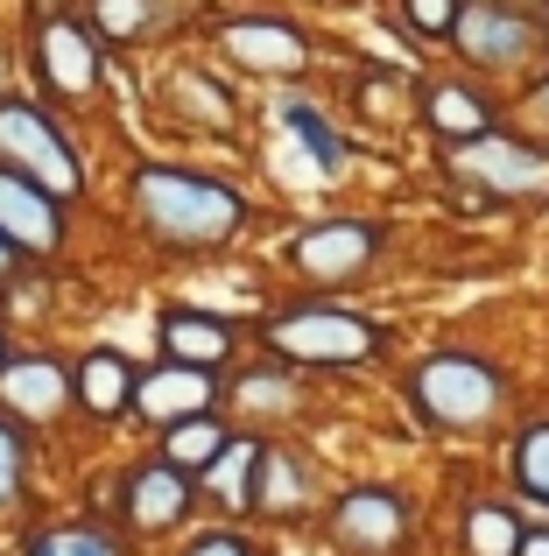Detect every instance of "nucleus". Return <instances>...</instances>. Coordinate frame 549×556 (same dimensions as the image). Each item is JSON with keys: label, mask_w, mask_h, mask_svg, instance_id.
I'll use <instances>...</instances> for the list:
<instances>
[{"label": "nucleus", "mask_w": 549, "mask_h": 556, "mask_svg": "<svg viewBox=\"0 0 549 556\" xmlns=\"http://www.w3.org/2000/svg\"><path fill=\"white\" fill-rule=\"evenodd\" d=\"M409 501L395 486H345L324 507V543L339 556H401L409 549Z\"/></svg>", "instance_id": "nucleus-10"}, {"label": "nucleus", "mask_w": 549, "mask_h": 556, "mask_svg": "<svg viewBox=\"0 0 549 556\" xmlns=\"http://www.w3.org/2000/svg\"><path fill=\"white\" fill-rule=\"evenodd\" d=\"M71 8H78V0H28V14H36V22H42V14H71Z\"/></svg>", "instance_id": "nucleus-34"}, {"label": "nucleus", "mask_w": 549, "mask_h": 556, "mask_svg": "<svg viewBox=\"0 0 549 556\" xmlns=\"http://www.w3.org/2000/svg\"><path fill=\"white\" fill-rule=\"evenodd\" d=\"M8 71H14V42L0 36V92H8Z\"/></svg>", "instance_id": "nucleus-35"}, {"label": "nucleus", "mask_w": 549, "mask_h": 556, "mask_svg": "<svg viewBox=\"0 0 549 556\" xmlns=\"http://www.w3.org/2000/svg\"><path fill=\"white\" fill-rule=\"evenodd\" d=\"M261 345L274 359H289V367H367V359H381L387 331L373 325V317L359 311H339V303L310 296V303H282V311L261 317Z\"/></svg>", "instance_id": "nucleus-3"}, {"label": "nucleus", "mask_w": 549, "mask_h": 556, "mask_svg": "<svg viewBox=\"0 0 549 556\" xmlns=\"http://www.w3.org/2000/svg\"><path fill=\"white\" fill-rule=\"evenodd\" d=\"M274 121H282L289 135L310 149L317 177H345V163H353V141L339 135V121H331L317 99H303V92H274Z\"/></svg>", "instance_id": "nucleus-22"}, {"label": "nucleus", "mask_w": 549, "mask_h": 556, "mask_svg": "<svg viewBox=\"0 0 549 556\" xmlns=\"http://www.w3.org/2000/svg\"><path fill=\"white\" fill-rule=\"evenodd\" d=\"M177 556H261V549H254L247 535H233V529H205V535H191Z\"/></svg>", "instance_id": "nucleus-30"}, {"label": "nucleus", "mask_w": 549, "mask_h": 556, "mask_svg": "<svg viewBox=\"0 0 549 556\" xmlns=\"http://www.w3.org/2000/svg\"><path fill=\"white\" fill-rule=\"evenodd\" d=\"M155 106H163L169 121H183V127H219V135L240 127V92L219 78V64H205V56H169V64L155 71Z\"/></svg>", "instance_id": "nucleus-13"}, {"label": "nucleus", "mask_w": 549, "mask_h": 556, "mask_svg": "<svg viewBox=\"0 0 549 556\" xmlns=\"http://www.w3.org/2000/svg\"><path fill=\"white\" fill-rule=\"evenodd\" d=\"M508 465H514V493H522L528 507H549V416L528 422V430H514Z\"/></svg>", "instance_id": "nucleus-27"}, {"label": "nucleus", "mask_w": 549, "mask_h": 556, "mask_svg": "<svg viewBox=\"0 0 549 556\" xmlns=\"http://www.w3.org/2000/svg\"><path fill=\"white\" fill-rule=\"evenodd\" d=\"M22 556H127V543L99 521H50V529H28Z\"/></svg>", "instance_id": "nucleus-26"}, {"label": "nucleus", "mask_w": 549, "mask_h": 556, "mask_svg": "<svg viewBox=\"0 0 549 556\" xmlns=\"http://www.w3.org/2000/svg\"><path fill=\"white\" fill-rule=\"evenodd\" d=\"M205 408H219V380H212V367L163 359V367L135 374V416L149 422V430H169V422L205 416Z\"/></svg>", "instance_id": "nucleus-15"}, {"label": "nucleus", "mask_w": 549, "mask_h": 556, "mask_svg": "<svg viewBox=\"0 0 549 556\" xmlns=\"http://www.w3.org/2000/svg\"><path fill=\"white\" fill-rule=\"evenodd\" d=\"M191 501H197L191 472H183V465H169L163 451H155V458H141V465H127V472L113 479V521H120V529H135V535L183 529V521H191Z\"/></svg>", "instance_id": "nucleus-11"}, {"label": "nucleus", "mask_w": 549, "mask_h": 556, "mask_svg": "<svg viewBox=\"0 0 549 556\" xmlns=\"http://www.w3.org/2000/svg\"><path fill=\"white\" fill-rule=\"evenodd\" d=\"M205 42H212V56H219V64L247 71V78H274V85L303 78V71L317 64L310 36H303L289 14H274V8H233V14H212V22H205Z\"/></svg>", "instance_id": "nucleus-5"}, {"label": "nucleus", "mask_w": 549, "mask_h": 556, "mask_svg": "<svg viewBox=\"0 0 549 556\" xmlns=\"http://www.w3.org/2000/svg\"><path fill=\"white\" fill-rule=\"evenodd\" d=\"M444 169L458 184L486 190V198H549V141L508 135V127H494L480 141H451Z\"/></svg>", "instance_id": "nucleus-8"}, {"label": "nucleus", "mask_w": 549, "mask_h": 556, "mask_svg": "<svg viewBox=\"0 0 549 556\" xmlns=\"http://www.w3.org/2000/svg\"><path fill=\"white\" fill-rule=\"evenodd\" d=\"M78 14L92 22V36L106 50H141V42H163L177 28H191L197 0H78Z\"/></svg>", "instance_id": "nucleus-16"}, {"label": "nucleus", "mask_w": 549, "mask_h": 556, "mask_svg": "<svg viewBox=\"0 0 549 556\" xmlns=\"http://www.w3.org/2000/svg\"><path fill=\"white\" fill-rule=\"evenodd\" d=\"M22 507H28V437L0 408V521H14Z\"/></svg>", "instance_id": "nucleus-28"}, {"label": "nucleus", "mask_w": 549, "mask_h": 556, "mask_svg": "<svg viewBox=\"0 0 549 556\" xmlns=\"http://www.w3.org/2000/svg\"><path fill=\"white\" fill-rule=\"evenodd\" d=\"M451 50H458V64L480 71V78H522L542 56V22L522 0H465V8H458V28H451Z\"/></svg>", "instance_id": "nucleus-6"}, {"label": "nucleus", "mask_w": 549, "mask_h": 556, "mask_svg": "<svg viewBox=\"0 0 549 556\" xmlns=\"http://www.w3.org/2000/svg\"><path fill=\"white\" fill-rule=\"evenodd\" d=\"M423 127L444 149H451V141H480V135L500 127V99H486L480 85H465V78H437V85H423Z\"/></svg>", "instance_id": "nucleus-18"}, {"label": "nucleus", "mask_w": 549, "mask_h": 556, "mask_svg": "<svg viewBox=\"0 0 549 556\" xmlns=\"http://www.w3.org/2000/svg\"><path fill=\"white\" fill-rule=\"evenodd\" d=\"M127 212L163 254H212L247 232V198L191 163H141L127 177Z\"/></svg>", "instance_id": "nucleus-1"}, {"label": "nucleus", "mask_w": 549, "mask_h": 556, "mask_svg": "<svg viewBox=\"0 0 549 556\" xmlns=\"http://www.w3.org/2000/svg\"><path fill=\"white\" fill-rule=\"evenodd\" d=\"M71 394H78V416L120 422V416H135V367H127L113 345H92V353L71 367Z\"/></svg>", "instance_id": "nucleus-20"}, {"label": "nucleus", "mask_w": 549, "mask_h": 556, "mask_svg": "<svg viewBox=\"0 0 549 556\" xmlns=\"http://www.w3.org/2000/svg\"><path fill=\"white\" fill-rule=\"evenodd\" d=\"M536 22H542V50H549V0H542V8H536Z\"/></svg>", "instance_id": "nucleus-36"}, {"label": "nucleus", "mask_w": 549, "mask_h": 556, "mask_svg": "<svg viewBox=\"0 0 549 556\" xmlns=\"http://www.w3.org/2000/svg\"><path fill=\"white\" fill-rule=\"evenodd\" d=\"M289 275L310 289H353L373 275V261H381V226L373 218H310V226L296 232V240L282 247Z\"/></svg>", "instance_id": "nucleus-9"}, {"label": "nucleus", "mask_w": 549, "mask_h": 556, "mask_svg": "<svg viewBox=\"0 0 549 556\" xmlns=\"http://www.w3.org/2000/svg\"><path fill=\"white\" fill-rule=\"evenodd\" d=\"M310 465H303L296 444H261V465H254V515L274 521H303L310 515Z\"/></svg>", "instance_id": "nucleus-21"}, {"label": "nucleus", "mask_w": 549, "mask_h": 556, "mask_svg": "<svg viewBox=\"0 0 549 556\" xmlns=\"http://www.w3.org/2000/svg\"><path fill=\"white\" fill-rule=\"evenodd\" d=\"M508 374L480 353H430L423 367L409 374V408L444 437H472V430H494L508 416Z\"/></svg>", "instance_id": "nucleus-2"}, {"label": "nucleus", "mask_w": 549, "mask_h": 556, "mask_svg": "<svg viewBox=\"0 0 549 556\" xmlns=\"http://www.w3.org/2000/svg\"><path fill=\"white\" fill-rule=\"evenodd\" d=\"M226 437H233L226 408H205V416H183V422H169V430H163V458L183 465V472L197 479V472H205V465L226 451Z\"/></svg>", "instance_id": "nucleus-25"}, {"label": "nucleus", "mask_w": 549, "mask_h": 556, "mask_svg": "<svg viewBox=\"0 0 549 556\" xmlns=\"http://www.w3.org/2000/svg\"><path fill=\"white\" fill-rule=\"evenodd\" d=\"M0 232H8L28 261H56L71 247V212H64L56 190H42L36 177L0 163Z\"/></svg>", "instance_id": "nucleus-14"}, {"label": "nucleus", "mask_w": 549, "mask_h": 556, "mask_svg": "<svg viewBox=\"0 0 549 556\" xmlns=\"http://www.w3.org/2000/svg\"><path fill=\"white\" fill-rule=\"evenodd\" d=\"M219 408L226 422H268V416H296L303 408V388L289 374V359H261V367H240L233 388H219Z\"/></svg>", "instance_id": "nucleus-19"}, {"label": "nucleus", "mask_w": 549, "mask_h": 556, "mask_svg": "<svg viewBox=\"0 0 549 556\" xmlns=\"http://www.w3.org/2000/svg\"><path fill=\"white\" fill-rule=\"evenodd\" d=\"M522 121H528V127H536V135L549 141V71H542V78L522 92Z\"/></svg>", "instance_id": "nucleus-32"}, {"label": "nucleus", "mask_w": 549, "mask_h": 556, "mask_svg": "<svg viewBox=\"0 0 549 556\" xmlns=\"http://www.w3.org/2000/svg\"><path fill=\"white\" fill-rule=\"evenodd\" d=\"M0 163L22 169V177H36L42 190H56L64 204H78L85 190H92L78 141H71L64 121L28 92H0Z\"/></svg>", "instance_id": "nucleus-4"}, {"label": "nucleus", "mask_w": 549, "mask_h": 556, "mask_svg": "<svg viewBox=\"0 0 549 556\" xmlns=\"http://www.w3.org/2000/svg\"><path fill=\"white\" fill-rule=\"evenodd\" d=\"M458 8H465V0H395V14L409 22V36H416V42H451Z\"/></svg>", "instance_id": "nucleus-29"}, {"label": "nucleus", "mask_w": 549, "mask_h": 556, "mask_svg": "<svg viewBox=\"0 0 549 556\" xmlns=\"http://www.w3.org/2000/svg\"><path fill=\"white\" fill-rule=\"evenodd\" d=\"M359 106H367V121H395L401 92H395V85H381V78H367V85H359Z\"/></svg>", "instance_id": "nucleus-31"}, {"label": "nucleus", "mask_w": 549, "mask_h": 556, "mask_svg": "<svg viewBox=\"0 0 549 556\" xmlns=\"http://www.w3.org/2000/svg\"><path fill=\"white\" fill-rule=\"evenodd\" d=\"M22 268H28V254H22V247L8 240V232H0V296H8V289L22 282Z\"/></svg>", "instance_id": "nucleus-33"}, {"label": "nucleus", "mask_w": 549, "mask_h": 556, "mask_svg": "<svg viewBox=\"0 0 549 556\" xmlns=\"http://www.w3.org/2000/svg\"><path fill=\"white\" fill-rule=\"evenodd\" d=\"M522 507L494 501V493H480V501H465V515H458V549L465 556H522Z\"/></svg>", "instance_id": "nucleus-23"}, {"label": "nucleus", "mask_w": 549, "mask_h": 556, "mask_svg": "<svg viewBox=\"0 0 549 556\" xmlns=\"http://www.w3.org/2000/svg\"><path fill=\"white\" fill-rule=\"evenodd\" d=\"M8 353H14V331H8V325H0V359H8Z\"/></svg>", "instance_id": "nucleus-37"}, {"label": "nucleus", "mask_w": 549, "mask_h": 556, "mask_svg": "<svg viewBox=\"0 0 549 556\" xmlns=\"http://www.w3.org/2000/svg\"><path fill=\"white\" fill-rule=\"evenodd\" d=\"M254 465H261V437H226V451L197 479L226 515H254Z\"/></svg>", "instance_id": "nucleus-24"}, {"label": "nucleus", "mask_w": 549, "mask_h": 556, "mask_svg": "<svg viewBox=\"0 0 549 556\" xmlns=\"http://www.w3.org/2000/svg\"><path fill=\"white\" fill-rule=\"evenodd\" d=\"M155 339H163V359H191V367H233L240 353V325L212 311H163L155 317Z\"/></svg>", "instance_id": "nucleus-17"}, {"label": "nucleus", "mask_w": 549, "mask_h": 556, "mask_svg": "<svg viewBox=\"0 0 549 556\" xmlns=\"http://www.w3.org/2000/svg\"><path fill=\"white\" fill-rule=\"evenodd\" d=\"M28 71H36L50 106H92L99 85H106V42L92 36V22L78 8L42 14L36 36H28Z\"/></svg>", "instance_id": "nucleus-7"}, {"label": "nucleus", "mask_w": 549, "mask_h": 556, "mask_svg": "<svg viewBox=\"0 0 549 556\" xmlns=\"http://www.w3.org/2000/svg\"><path fill=\"white\" fill-rule=\"evenodd\" d=\"M0 408H8L14 422H36V430L64 422L71 408H78L71 367L50 353V345H14V353L0 359Z\"/></svg>", "instance_id": "nucleus-12"}]
</instances>
